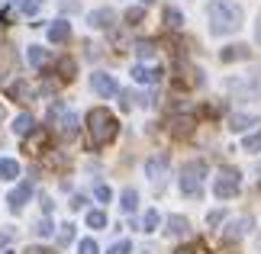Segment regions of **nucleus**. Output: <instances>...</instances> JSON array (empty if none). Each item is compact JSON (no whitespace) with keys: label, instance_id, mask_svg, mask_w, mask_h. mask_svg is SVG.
I'll return each mask as SVG.
<instances>
[{"label":"nucleus","instance_id":"obj_1","mask_svg":"<svg viewBox=\"0 0 261 254\" xmlns=\"http://www.w3.org/2000/svg\"><path fill=\"white\" fill-rule=\"evenodd\" d=\"M206 23L213 36H229L242 26V7L232 4V0H213L206 7Z\"/></svg>","mask_w":261,"mask_h":254},{"label":"nucleus","instance_id":"obj_2","mask_svg":"<svg viewBox=\"0 0 261 254\" xmlns=\"http://www.w3.org/2000/svg\"><path fill=\"white\" fill-rule=\"evenodd\" d=\"M116 116L113 113H107L103 106H97V109H90L87 113V145L90 148H103L107 142H113L116 138Z\"/></svg>","mask_w":261,"mask_h":254},{"label":"nucleus","instance_id":"obj_3","mask_svg":"<svg viewBox=\"0 0 261 254\" xmlns=\"http://www.w3.org/2000/svg\"><path fill=\"white\" fill-rule=\"evenodd\" d=\"M226 90L236 100H261V71H252V74H242V77H229Z\"/></svg>","mask_w":261,"mask_h":254},{"label":"nucleus","instance_id":"obj_4","mask_svg":"<svg viewBox=\"0 0 261 254\" xmlns=\"http://www.w3.org/2000/svg\"><path fill=\"white\" fill-rule=\"evenodd\" d=\"M203 174H206L203 161L184 164V171H180V193H184V196H200V193H203Z\"/></svg>","mask_w":261,"mask_h":254},{"label":"nucleus","instance_id":"obj_5","mask_svg":"<svg viewBox=\"0 0 261 254\" xmlns=\"http://www.w3.org/2000/svg\"><path fill=\"white\" fill-rule=\"evenodd\" d=\"M239 190H242V174L232 171V167H223V171H219V177L213 180V193H216L219 200H232Z\"/></svg>","mask_w":261,"mask_h":254},{"label":"nucleus","instance_id":"obj_6","mask_svg":"<svg viewBox=\"0 0 261 254\" xmlns=\"http://www.w3.org/2000/svg\"><path fill=\"white\" fill-rule=\"evenodd\" d=\"M48 123H52V129H58V132H62V135H68V138L77 132V116H74L65 103H55L52 109H48Z\"/></svg>","mask_w":261,"mask_h":254},{"label":"nucleus","instance_id":"obj_7","mask_svg":"<svg viewBox=\"0 0 261 254\" xmlns=\"http://www.w3.org/2000/svg\"><path fill=\"white\" fill-rule=\"evenodd\" d=\"M90 87H94V94H100V97H116L119 94V84L110 74H103V71L90 74Z\"/></svg>","mask_w":261,"mask_h":254},{"label":"nucleus","instance_id":"obj_8","mask_svg":"<svg viewBox=\"0 0 261 254\" xmlns=\"http://www.w3.org/2000/svg\"><path fill=\"white\" fill-rule=\"evenodd\" d=\"M252 225H255L252 216H239V219H232V222L223 229V238H226V241H239V238L248 235V229H252Z\"/></svg>","mask_w":261,"mask_h":254},{"label":"nucleus","instance_id":"obj_9","mask_svg":"<svg viewBox=\"0 0 261 254\" xmlns=\"http://www.w3.org/2000/svg\"><path fill=\"white\" fill-rule=\"evenodd\" d=\"M145 174L148 180H155V184H162L165 174H168V155H152L145 161Z\"/></svg>","mask_w":261,"mask_h":254},{"label":"nucleus","instance_id":"obj_10","mask_svg":"<svg viewBox=\"0 0 261 254\" xmlns=\"http://www.w3.org/2000/svg\"><path fill=\"white\" fill-rule=\"evenodd\" d=\"M113 19H116V13L110 7H100V10H94V13L87 16V23L94 26V29H110L113 26Z\"/></svg>","mask_w":261,"mask_h":254},{"label":"nucleus","instance_id":"obj_11","mask_svg":"<svg viewBox=\"0 0 261 254\" xmlns=\"http://www.w3.org/2000/svg\"><path fill=\"white\" fill-rule=\"evenodd\" d=\"M133 80H139V84H158V80H162V68L136 65V68H133Z\"/></svg>","mask_w":261,"mask_h":254},{"label":"nucleus","instance_id":"obj_12","mask_svg":"<svg viewBox=\"0 0 261 254\" xmlns=\"http://www.w3.org/2000/svg\"><path fill=\"white\" fill-rule=\"evenodd\" d=\"M252 126H258V116H252V113H232L229 116V129L232 132H248Z\"/></svg>","mask_w":261,"mask_h":254},{"label":"nucleus","instance_id":"obj_13","mask_svg":"<svg viewBox=\"0 0 261 254\" xmlns=\"http://www.w3.org/2000/svg\"><path fill=\"white\" fill-rule=\"evenodd\" d=\"M29 196H33V187H29V184H19L13 193H10V209L19 212V209L26 206V200H29Z\"/></svg>","mask_w":261,"mask_h":254},{"label":"nucleus","instance_id":"obj_14","mask_svg":"<svg viewBox=\"0 0 261 254\" xmlns=\"http://www.w3.org/2000/svg\"><path fill=\"white\" fill-rule=\"evenodd\" d=\"M71 39V26L65 23V19H55L52 26H48V42H68Z\"/></svg>","mask_w":261,"mask_h":254},{"label":"nucleus","instance_id":"obj_15","mask_svg":"<svg viewBox=\"0 0 261 254\" xmlns=\"http://www.w3.org/2000/svg\"><path fill=\"white\" fill-rule=\"evenodd\" d=\"M248 55H252V48H248V45H229V48H223V52H219V58H223V62H245Z\"/></svg>","mask_w":261,"mask_h":254},{"label":"nucleus","instance_id":"obj_16","mask_svg":"<svg viewBox=\"0 0 261 254\" xmlns=\"http://www.w3.org/2000/svg\"><path fill=\"white\" fill-rule=\"evenodd\" d=\"M33 129H36V119L29 116V113H19V116L13 119V132H16V135H29Z\"/></svg>","mask_w":261,"mask_h":254},{"label":"nucleus","instance_id":"obj_17","mask_svg":"<svg viewBox=\"0 0 261 254\" xmlns=\"http://www.w3.org/2000/svg\"><path fill=\"white\" fill-rule=\"evenodd\" d=\"M242 151H248V155H258V151H261V126L242 138Z\"/></svg>","mask_w":261,"mask_h":254},{"label":"nucleus","instance_id":"obj_18","mask_svg":"<svg viewBox=\"0 0 261 254\" xmlns=\"http://www.w3.org/2000/svg\"><path fill=\"white\" fill-rule=\"evenodd\" d=\"M0 177L4 180H16L19 177V164L13 158H0Z\"/></svg>","mask_w":261,"mask_h":254},{"label":"nucleus","instance_id":"obj_19","mask_svg":"<svg viewBox=\"0 0 261 254\" xmlns=\"http://www.w3.org/2000/svg\"><path fill=\"white\" fill-rule=\"evenodd\" d=\"M168 232H171V235H187L190 225H187L184 216H171V219H168Z\"/></svg>","mask_w":261,"mask_h":254},{"label":"nucleus","instance_id":"obj_20","mask_svg":"<svg viewBox=\"0 0 261 254\" xmlns=\"http://www.w3.org/2000/svg\"><path fill=\"white\" fill-rule=\"evenodd\" d=\"M45 62H48V52H45V48L29 45V65H33V68H42Z\"/></svg>","mask_w":261,"mask_h":254},{"label":"nucleus","instance_id":"obj_21","mask_svg":"<svg viewBox=\"0 0 261 254\" xmlns=\"http://www.w3.org/2000/svg\"><path fill=\"white\" fill-rule=\"evenodd\" d=\"M136 203H139V193L129 187V190H123V200H119V206H123V212H133L136 209Z\"/></svg>","mask_w":261,"mask_h":254},{"label":"nucleus","instance_id":"obj_22","mask_svg":"<svg viewBox=\"0 0 261 254\" xmlns=\"http://www.w3.org/2000/svg\"><path fill=\"white\" fill-rule=\"evenodd\" d=\"M87 225H90V229H103V225H107V212L90 209V212H87Z\"/></svg>","mask_w":261,"mask_h":254},{"label":"nucleus","instance_id":"obj_23","mask_svg":"<svg viewBox=\"0 0 261 254\" xmlns=\"http://www.w3.org/2000/svg\"><path fill=\"white\" fill-rule=\"evenodd\" d=\"M158 222H162V219H158V209H148L145 216H142V232H155Z\"/></svg>","mask_w":261,"mask_h":254},{"label":"nucleus","instance_id":"obj_24","mask_svg":"<svg viewBox=\"0 0 261 254\" xmlns=\"http://www.w3.org/2000/svg\"><path fill=\"white\" fill-rule=\"evenodd\" d=\"M136 55L142 58V62H145V58H155V45L152 42H139L136 45Z\"/></svg>","mask_w":261,"mask_h":254},{"label":"nucleus","instance_id":"obj_25","mask_svg":"<svg viewBox=\"0 0 261 254\" xmlns=\"http://www.w3.org/2000/svg\"><path fill=\"white\" fill-rule=\"evenodd\" d=\"M77 254H100V248H97L94 238H84L81 245H77Z\"/></svg>","mask_w":261,"mask_h":254},{"label":"nucleus","instance_id":"obj_26","mask_svg":"<svg viewBox=\"0 0 261 254\" xmlns=\"http://www.w3.org/2000/svg\"><path fill=\"white\" fill-rule=\"evenodd\" d=\"M165 19H168V26H171V29H177V26H180V10L168 7V10H165Z\"/></svg>","mask_w":261,"mask_h":254},{"label":"nucleus","instance_id":"obj_27","mask_svg":"<svg viewBox=\"0 0 261 254\" xmlns=\"http://www.w3.org/2000/svg\"><path fill=\"white\" fill-rule=\"evenodd\" d=\"M190 126H194V119H174V135H187Z\"/></svg>","mask_w":261,"mask_h":254},{"label":"nucleus","instance_id":"obj_28","mask_svg":"<svg viewBox=\"0 0 261 254\" xmlns=\"http://www.w3.org/2000/svg\"><path fill=\"white\" fill-rule=\"evenodd\" d=\"M39 7H42V0H19V10H23V13H29V16H33Z\"/></svg>","mask_w":261,"mask_h":254},{"label":"nucleus","instance_id":"obj_29","mask_svg":"<svg viewBox=\"0 0 261 254\" xmlns=\"http://www.w3.org/2000/svg\"><path fill=\"white\" fill-rule=\"evenodd\" d=\"M94 196H97L100 203H110V196H113V193H110L107 184H97V187H94Z\"/></svg>","mask_w":261,"mask_h":254},{"label":"nucleus","instance_id":"obj_30","mask_svg":"<svg viewBox=\"0 0 261 254\" xmlns=\"http://www.w3.org/2000/svg\"><path fill=\"white\" fill-rule=\"evenodd\" d=\"M71 238H74V225H62V232H58V245H68Z\"/></svg>","mask_w":261,"mask_h":254},{"label":"nucleus","instance_id":"obj_31","mask_svg":"<svg viewBox=\"0 0 261 254\" xmlns=\"http://www.w3.org/2000/svg\"><path fill=\"white\" fill-rule=\"evenodd\" d=\"M129 251H133V241H116L107 254H129Z\"/></svg>","mask_w":261,"mask_h":254},{"label":"nucleus","instance_id":"obj_32","mask_svg":"<svg viewBox=\"0 0 261 254\" xmlns=\"http://www.w3.org/2000/svg\"><path fill=\"white\" fill-rule=\"evenodd\" d=\"M52 222H48V219H42V222H39V225H36V235H42V238H48V235H52Z\"/></svg>","mask_w":261,"mask_h":254},{"label":"nucleus","instance_id":"obj_33","mask_svg":"<svg viewBox=\"0 0 261 254\" xmlns=\"http://www.w3.org/2000/svg\"><path fill=\"white\" fill-rule=\"evenodd\" d=\"M142 16H145V10H142V7H133V10H126V19H129L133 26H136V23H139Z\"/></svg>","mask_w":261,"mask_h":254},{"label":"nucleus","instance_id":"obj_34","mask_svg":"<svg viewBox=\"0 0 261 254\" xmlns=\"http://www.w3.org/2000/svg\"><path fill=\"white\" fill-rule=\"evenodd\" d=\"M206 222H210V225H219V222H223V212H210V216H206Z\"/></svg>","mask_w":261,"mask_h":254},{"label":"nucleus","instance_id":"obj_35","mask_svg":"<svg viewBox=\"0 0 261 254\" xmlns=\"http://www.w3.org/2000/svg\"><path fill=\"white\" fill-rule=\"evenodd\" d=\"M62 10H68V13H71V10H77V0H62Z\"/></svg>","mask_w":261,"mask_h":254},{"label":"nucleus","instance_id":"obj_36","mask_svg":"<svg viewBox=\"0 0 261 254\" xmlns=\"http://www.w3.org/2000/svg\"><path fill=\"white\" fill-rule=\"evenodd\" d=\"M255 39L261 42V13H258V23H255Z\"/></svg>","mask_w":261,"mask_h":254},{"label":"nucleus","instance_id":"obj_37","mask_svg":"<svg viewBox=\"0 0 261 254\" xmlns=\"http://www.w3.org/2000/svg\"><path fill=\"white\" fill-rule=\"evenodd\" d=\"M26 254H52V251H45V248H29Z\"/></svg>","mask_w":261,"mask_h":254},{"label":"nucleus","instance_id":"obj_38","mask_svg":"<svg viewBox=\"0 0 261 254\" xmlns=\"http://www.w3.org/2000/svg\"><path fill=\"white\" fill-rule=\"evenodd\" d=\"M7 241H10V235H7V232H0V245H7Z\"/></svg>","mask_w":261,"mask_h":254},{"label":"nucleus","instance_id":"obj_39","mask_svg":"<svg viewBox=\"0 0 261 254\" xmlns=\"http://www.w3.org/2000/svg\"><path fill=\"white\" fill-rule=\"evenodd\" d=\"M174 254H197V251H190V248H180V251H174Z\"/></svg>","mask_w":261,"mask_h":254},{"label":"nucleus","instance_id":"obj_40","mask_svg":"<svg viewBox=\"0 0 261 254\" xmlns=\"http://www.w3.org/2000/svg\"><path fill=\"white\" fill-rule=\"evenodd\" d=\"M258 190H261V177H258Z\"/></svg>","mask_w":261,"mask_h":254},{"label":"nucleus","instance_id":"obj_41","mask_svg":"<svg viewBox=\"0 0 261 254\" xmlns=\"http://www.w3.org/2000/svg\"><path fill=\"white\" fill-rule=\"evenodd\" d=\"M142 4H152V0H142Z\"/></svg>","mask_w":261,"mask_h":254}]
</instances>
